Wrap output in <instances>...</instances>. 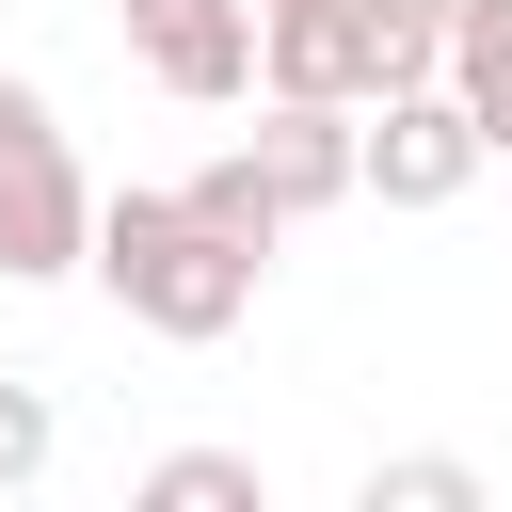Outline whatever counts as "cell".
Wrapping results in <instances>:
<instances>
[{"label":"cell","mask_w":512,"mask_h":512,"mask_svg":"<svg viewBox=\"0 0 512 512\" xmlns=\"http://www.w3.org/2000/svg\"><path fill=\"white\" fill-rule=\"evenodd\" d=\"M128 48H144V80L192 96V112L256 96V0H128Z\"/></svg>","instance_id":"obj_5"},{"label":"cell","mask_w":512,"mask_h":512,"mask_svg":"<svg viewBox=\"0 0 512 512\" xmlns=\"http://www.w3.org/2000/svg\"><path fill=\"white\" fill-rule=\"evenodd\" d=\"M176 192H192V208H208V224H224V240H256V256H272V240H288V208H272V192H256V160H240V144H224V160H208V176H176Z\"/></svg>","instance_id":"obj_9"},{"label":"cell","mask_w":512,"mask_h":512,"mask_svg":"<svg viewBox=\"0 0 512 512\" xmlns=\"http://www.w3.org/2000/svg\"><path fill=\"white\" fill-rule=\"evenodd\" d=\"M240 160H256V192L304 224V208H352L368 192V112L352 96H272L256 128H240Z\"/></svg>","instance_id":"obj_4"},{"label":"cell","mask_w":512,"mask_h":512,"mask_svg":"<svg viewBox=\"0 0 512 512\" xmlns=\"http://www.w3.org/2000/svg\"><path fill=\"white\" fill-rule=\"evenodd\" d=\"M80 256H96V192L64 160V112L0 80V288H64Z\"/></svg>","instance_id":"obj_2"},{"label":"cell","mask_w":512,"mask_h":512,"mask_svg":"<svg viewBox=\"0 0 512 512\" xmlns=\"http://www.w3.org/2000/svg\"><path fill=\"white\" fill-rule=\"evenodd\" d=\"M48 448H64L48 384H0V496H16V480H48Z\"/></svg>","instance_id":"obj_10"},{"label":"cell","mask_w":512,"mask_h":512,"mask_svg":"<svg viewBox=\"0 0 512 512\" xmlns=\"http://www.w3.org/2000/svg\"><path fill=\"white\" fill-rule=\"evenodd\" d=\"M448 96H464V128L512 160V0H480V16L448 32Z\"/></svg>","instance_id":"obj_6"},{"label":"cell","mask_w":512,"mask_h":512,"mask_svg":"<svg viewBox=\"0 0 512 512\" xmlns=\"http://www.w3.org/2000/svg\"><path fill=\"white\" fill-rule=\"evenodd\" d=\"M368 512H480V464L464 448H400V464H368Z\"/></svg>","instance_id":"obj_8"},{"label":"cell","mask_w":512,"mask_h":512,"mask_svg":"<svg viewBox=\"0 0 512 512\" xmlns=\"http://www.w3.org/2000/svg\"><path fill=\"white\" fill-rule=\"evenodd\" d=\"M256 16H304V0H256Z\"/></svg>","instance_id":"obj_12"},{"label":"cell","mask_w":512,"mask_h":512,"mask_svg":"<svg viewBox=\"0 0 512 512\" xmlns=\"http://www.w3.org/2000/svg\"><path fill=\"white\" fill-rule=\"evenodd\" d=\"M400 16H432V32H464V16H480V0H400Z\"/></svg>","instance_id":"obj_11"},{"label":"cell","mask_w":512,"mask_h":512,"mask_svg":"<svg viewBox=\"0 0 512 512\" xmlns=\"http://www.w3.org/2000/svg\"><path fill=\"white\" fill-rule=\"evenodd\" d=\"M144 336H176V352H208V336H240L256 320V240H224L192 192H96V256H80Z\"/></svg>","instance_id":"obj_1"},{"label":"cell","mask_w":512,"mask_h":512,"mask_svg":"<svg viewBox=\"0 0 512 512\" xmlns=\"http://www.w3.org/2000/svg\"><path fill=\"white\" fill-rule=\"evenodd\" d=\"M272 480H256V448H160L144 464V512H256Z\"/></svg>","instance_id":"obj_7"},{"label":"cell","mask_w":512,"mask_h":512,"mask_svg":"<svg viewBox=\"0 0 512 512\" xmlns=\"http://www.w3.org/2000/svg\"><path fill=\"white\" fill-rule=\"evenodd\" d=\"M480 128H464V96L448 80H400V96H368V192L384 208H448V192H480Z\"/></svg>","instance_id":"obj_3"}]
</instances>
